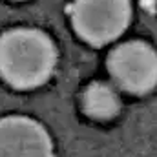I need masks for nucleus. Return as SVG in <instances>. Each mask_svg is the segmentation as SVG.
Masks as SVG:
<instances>
[{
    "label": "nucleus",
    "mask_w": 157,
    "mask_h": 157,
    "mask_svg": "<svg viewBox=\"0 0 157 157\" xmlns=\"http://www.w3.org/2000/svg\"><path fill=\"white\" fill-rule=\"evenodd\" d=\"M57 46L37 28H13L0 35V77L15 90H33L51 77Z\"/></svg>",
    "instance_id": "nucleus-1"
},
{
    "label": "nucleus",
    "mask_w": 157,
    "mask_h": 157,
    "mask_svg": "<svg viewBox=\"0 0 157 157\" xmlns=\"http://www.w3.org/2000/svg\"><path fill=\"white\" fill-rule=\"evenodd\" d=\"M71 26L91 46H106L121 37L132 20L130 0H73Z\"/></svg>",
    "instance_id": "nucleus-2"
},
{
    "label": "nucleus",
    "mask_w": 157,
    "mask_h": 157,
    "mask_svg": "<svg viewBox=\"0 0 157 157\" xmlns=\"http://www.w3.org/2000/svg\"><path fill=\"white\" fill-rule=\"evenodd\" d=\"M108 71L119 86L143 95L157 86V49L144 40H128L113 48L106 60Z\"/></svg>",
    "instance_id": "nucleus-3"
},
{
    "label": "nucleus",
    "mask_w": 157,
    "mask_h": 157,
    "mask_svg": "<svg viewBox=\"0 0 157 157\" xmlns=\"http://www.w3.org/2000/svg\"><path fill=\"white\" fill-rule=\"evenodd\" d=\"M0 157H55L48 130L26 115L0 119Z\"/></svg>",
    "instance_id": "nucleus-4"
},
{
    "label": "nucleus",
    "mask_w": 157,
    "mask_h": 157,
    "mask_svg": "<svg viewBox=\"0 0 157 157\" xmlns=\"http://www.w3.org/2000/svg\"><path fill=\"white\" fill-rule=\"evenodd\" d=\"M82 108L93 119L108 121L121 112V99L117 91L106 82H91L82 95Z\"/></svg>",
    "instance_id": "nucleus-5"
}]
</instances>
